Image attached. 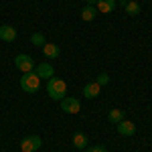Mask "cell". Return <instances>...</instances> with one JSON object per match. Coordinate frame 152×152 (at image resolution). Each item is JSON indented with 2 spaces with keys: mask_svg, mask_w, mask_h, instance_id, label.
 Here are the masks:
<instances>
[{
  "mask_svg": "<svg viewBox=\"0 0 152 152\" xmlns=\"http://www.w3.org/2000/svg\"><path fill=\"white\" fill-rule=\"evenodd\" d=\"M47 94L51 99H55V102H61L65 94H67V83L63 81V79H59V77H51L49 79V85H47Z\"/></svg>",
  "mask_w": 152,
  "mask_h": 152,
  "instance_id": "6da1fadb",
  "label": "cell"
},
{
  "mask_svg": "<svg viewBox=\"0 0 152 152\" xmlns=\"http://www.w3.org/2000/svg\"><path fill=\"white\" fill-rule=\"evenodd\" d=\"M20 87L26 94H35L41 87V77L37 73H33V71H28V73H24L23 77H20Z\"/></svg>",
  "mask_w": 152,
  "mask_h": 152,
  "instance_id": "7a4b0ae2",
  "label": "cell"
},
{
  "mask_svg": "<svg viewBox=\"0 0 152 152\" xmlns=\"http://www.w3.org/2000/svg\"><path fill=\"white\" fill-rule=\"evenodd\" d=\"M41 144H43V140L39 136H26L20 142V152H35L41 148Z\"/></svg>",
  "mask_w": 152,
  "mask_h": 152,
  "instance_id": "3957f363",
  "label": "cell"
},
{
  "mask_svg": "<svg viewBox=\"0 0 152 152\" xmlns=\"http://www.w3.org/2000/svg\"><path fill=\"white\" fill-rule=\"evenodd\" d=\"M14 65H16V69H20L23 73H28V71H33V67H35V61L28 57V55H16Z\"/></svg>",
  "mask_w": 152,
  "mask_h": 152,
  "instance_id": "277c9868",
  "label": "cell"
},
{
  "mask_svg": "<svg viewBox=\"0 0 152 152\" xmlns=\"http://www.w3.org/2000/svg\"><path fill=\"white\" fill-rule=\"evenodd\" d=\"M61 110L65 112V114H77L79 112V102L75 99V97H63L61 99Z\"/></svg>",
  "mask_w": 152,
  "mask_h": 152,
  "instance_id": "5b68a950",
  "label": "cell"
},
{
  "mask_svg": "<svg viewBox=\"0 0 152 152\" xmlns=\"http://www.w3.org/2000/svg\"><path fill=\"white\" fill-rule=\"evenodd\" d=\"M35 73L41 77V79H51V77L55 75V69H53L51 63H39L37 69H35Z\"/></svg>",
  "mask_w": 152,
  "mask_h": 152,
  "instance_id": "8992f818",
  "label": "cell"
},
{
  "mask_svg": "<svg viewBox=\"0 0 152 152\" xmlns=\"http://www.w3.org/2000/svg\"><path fill=\"white\" fill-rule=\"evenodd\" d=\"M0 39L6 41V43L16 41V28L10 26V24H2V26H0Z\"/></svg>",
  "mask_w": 152,
  "mask_h": 152,
  "instance_id": "52a82bcc",
  "label": "cell"
},
{
  "mask_svg": "<svg viewBox=\"0 0 152 152\" xmlns=\"http://www.w3.org/2000/svg\"><path fill=\"white\" fill-rule=\"evenodd\" d=\"M118 132L122 134V136H132L134 132H136V126L132 124V122H128V120H122V122H118Z\"/></svg>",
  "mask_w": 152,
  "mask_h": 152,
  "instance_id": "ba28073f",
  "label": "cell"
},
{
  "mask_svg": "<svg viewBox=\"0 0 152 152\" xmlns=\"http://www.w3.org/2000/svg\"><path fill=\"white\" fill-rule=\"evenodd\" d=\"M118 6V2L116 0H97V10L99 12H104V14H110V12H114V8Z\"/></svg>",
  "mask_w": 152,
  "mask_h": 152,
  "instance_id": "9c48e42d",
  "label": "cell"
},
{
  "mask_svg": "<svg viewBox=\"0 0 152 152\" xmlns=\"http://www.w3.org/2000/svg\"><path fill=\"white\" fill-rule=\"evenodd\" d=\"M99 91H102V87L97 85V83H87L85 87H83V95L87 97V99H94V97H97L99 95Z\"/></svg>",
  "mask_w": 152,
  "mask_h": 152,
  "instance_id": "30bf717a",
  "label": "cell"
},
{
  "mask_svg": "<svg viewBox=\"0 0 152 152\" xmlns=\"http://www.w3.org/2000/svg\"><path fill=\"white\" fill-rule=\"evenodd\" d=\"M43 53H45V57L47 59H57L61 55V51H59L57 45H53V43H45L43 45Z\"/></svg>",
  "mask_w": 152,
  "mask_h": 152,
  "instance_id": "8fae6325",
  "label": "cell"
},
{
  "mask_svg": "<svg viewBox=\"0 0 152 152\" xmlns=\"http://www.w3.org/2000/svg\"><path fill=\"white\" fill-rule=\"evenodd\" d=\"M95 16H97V8L95 6H83L81 8V20H85V23H91Z\"/></svg>",
  "mask_w": 152,
  "mask_h": 152,
  "instance_id": "7c38bea8",
  "label": "cell"
},
{
  "mask_svg": "<svg viewBox=\"0 0 152 152\" xmlns=\"http://www.w3.org/2000/svg\"><path fill=\"white\" fill-rule=\"evenodd\" d=\"M73 146L79 148V150H85V146H87V136L81 134V132H77V134L73 136Z\"/></svg>",
  "mask_w": 152,
  "mask_h": 152,
  "instance_id": "4fadbf2b",
  "label": "cell"
},
{
  "mask_svg": "<svg viewBox=\"0 0 152 152\" xmlns=\"http://www.w3.org/2000/svg\"><path fill=\"white\" fill-rule=\"evenodd\" d=\"M107 120H110L112 124H118V122H122V120H124V112L114 107V110H110V114H107Z\"/></svg>",
  "mask_w": 152,
  "mask_h": 152,
  "instance_id": "5bb4252c",
  "label": "cell"
},
{
  "mask_svg": "<svg viewBox=\"0 0 152 152\" xmlns=\"http://www.w3.org/2000/svg\"><path fill=\"white\" fill-rule=\"evenodd\" d=\"M126 12H128L130 16H136V14H140V4L136 2V0H132V2H126Z\"/></svg>",
  "mask_w": 152,
  "mask_h": 152,
  "instance_id": "9a60e30c",
  "label": "cell"
},
{
  "mask_svg": "<svg viewBox=\"0 0 152 152\" xmlns=\"http://www.w3.org/2000/svg\"><path fill=\"white\" fill-rule=\"evenodd\" d=\"M31 43H33V45H37V47H43L47 41H45V35H43V33H33V37H31Z\"/></svg>",
  "mask_w": 152,
  "mask_h": 152,
  "instance_id": "2e32d148",
  "label": "cell"
},
{
  "mask_svg": "<svg viewBox=\"0 0 152 152\" xmlns=\"http://www.w3.org/2000/svg\"><path fill=\"white\" fill-rule=\"evenodd\" d=\"M97 85H99V87H102V85H107V83H110V75H107V73H99V75H97Z\"/></svg>",
  "mask_w": 152,
  "mask_h": 152,
  "instance_id": "e0dca14e",
  "label": "cell"
},
{
  "mask_svg": "<svg viewBox=\"0 0 152 152\" xmlns=\"http://www.w3.org/2000/svg\"><path fill=\"white\" fill-rule=\"evenodd\" d=\"M89 152H107V150H105V146H99V144H97L94 148H89Z\"/></svg>",
  "mask_w": 152,
  "mask_h": 152,
  "instance_id": "ac0fdd59",
  "label": "cell"
},
{
  "mask_svg": "<svg viewBox=\"0 0 152 152\" xmlns=\"http://www.w3.org/2000/svg\"><path fill=\"white\" fill-rule=\"evenodd\" d=\"M87 4H89V6H95V4H97V0H87Z\"/></svg>",
  "mask_w": 152,
  "mask_h": 152,
  "instance_id": "d6986e66",
  "label": "cell"
},
{
  "mask_svg": "<svg viewBox=\"0 0 152 152\" xmlns=\"http://www.w3.org/2000/svg\"><path fill=\"white\" fill-rule=\"evenodd\" d=\"M79 152H89V150H79Z\"/></svg>",
  "mask_w": 152,
  "mask_h": 152,
  "instance_id": "ffe728a7",
  "label": "cell"
},
{
  "mask_svg": "<svg viewBox=\"0 0 152 152\" xmlns=\"http://www.w3.org/2000/svg\"><path fill=\"white\" fill-rule=\"evenodd\" d=\"M126 2H132V0H126Z\"/></svg>",
  "mask_w": 152,
  "mask_h": 152,
  "instance_id": "44dd1931",
  "label": "cell"
}]
</instances>
